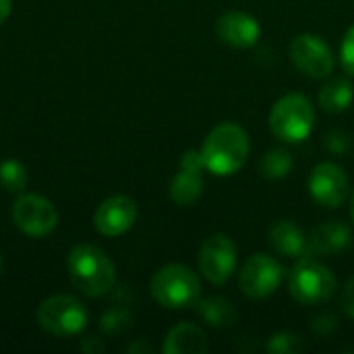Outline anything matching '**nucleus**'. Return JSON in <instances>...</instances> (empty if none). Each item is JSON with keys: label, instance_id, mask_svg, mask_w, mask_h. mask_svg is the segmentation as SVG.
I'll return each mask as SVG.
<instances>
[{"label": "nucleus", "instance_id": "f257e3e1", "mask_svg": "<svg viewBox=\"0 0 354 354\" xmlns=\"http://www.w3.org/2000/svg\"><path fill=\"white\" fill-rule=\"evenodd\" d=\"M249 135L236 122H222L209 131L199 153L203 166L214 176L236 174L249 158Z\"/></svg>", "mask_w": 354, "mask_h": 354}, {"label": "nucleus", "instance_id": "f03ea898", "mask_svg": "<svg viewBox=\"0 0 354 354\" xmlns=\"http://www.w3.org/2000/svg\"><path fill=\"white\" fill-rule=\"evenodd\" d=\"M68 276L77 290L97 299L108 295L116 284V268L112 259L93 245H77L68 253Z\"/></svg>", "mask_w": 354, "mask_h": 354}, {"label": "nucleus", "instance_id": "7ed1b4c3", "mask_svg": "<svg viewBox=\"0 0 354 354\" xmlns=\"http://www.w3.org/2000/svg\"><path fill=\"white\" fill-rule=\"evenodd\" d=\"M149 290L160 307L180 311L195 307L201 299V280L191 268L183 263H168L153 274Z\"/></svg>", "mask_w": 354, "mask_h": 354}, {"label": "nucleus", "instance_id": "20e7f679", "mask_svg": "<svg viewBox=\"0 0 354 354\" xmlns=\"http://www.w3.org/2000/svg\"><path fill=\"white\" fill-rule=\"evenodd\" d=\"M268 122L276 139L284 143H301L313 133L315 106L303 93H288L272 106Z\"/></svg>", "mask_w": 354, "mask_h": 354}, {"label": "nucleus", "instance_id": "39448f33", "mask_svg": "<svg viewBox=\"0 0 354 354\" xmlns=\"http://www.w3.org/2000/svg\"><path fill=\"white\" fill-rule=\"evenodd\" d=\"M288 290L297 303L307 307H319L334 297L336 276L326 263L307 255L301 257V261L290 270Z\"/></svg>", "mask_w": 354, "mask_h": 354}, {"label": "nucleus", "instance_id": "423d86ee", "mask_svg": "<svg viewBox=\"0 0 354 354\" xmlns=\"http://www.w3.org/2000/svg\"><path fill=\"white\" fill-rule=\"evenodd\" d=\"M89 322L87 309L68 295H54L37 307V324L44 332L56 338L79 336Z\"/></svg>", "mask_w": 354, "mask_h": 354}, {"label": "nucleus", "instance_id": "0eeeda50", "mask_svg": "<svg viewBox=\"0 0 354 354\" xmlns=\"http://www.w3.org/2000/svg\"><path fill=\"white\" fill-rule=\"evenodd\" d=\"M284 280V268L268 253L251 255L239 272V286L247 299L261 301L272 297Z\"/></svg>", "mask_w": 354, "mask_h": 354}, {"label": "nucleus", "instance_id": "6e6552de", "mask_svg": "<svg viewBox=\"0 0 354 354\" xmlns=\"http://www.w3.org/2000/svg\"><path fill=\"white\" fill-rule=\"evenodd\" d=\"M201 276L214 286H224L236 270V245L226 234L207 236L197 253Z\"/></svg>", "mask_w": 354, "mask_h": 354}, {"label": "nucleus", "instance_id": "1a4fd4ad", "mask_svg": "<svg viewBox=\"0 0 354 354\" xmlns=\"http://www.w3.org/2000/svg\"><path fill=\"white\" fill-rule=\"evenodd\" d=\"M288 52L295 66L311 79H328L334 73V52L328 41L315 33H299L290 41Z\"/></svg>", "mask_w": 354, "mask_h": 354}, {"label": "nucleus", "instance_id": "9d476101", "mask_svg": "<svg viewBox=\"0 0 354 354\" xmlns=\"http://www.w3.org/2000/svg\"><path fill=\"white\" fill-rule=\"evenodd\" d=\"M10 216L15 226L23 234L33 239L48 236L58 224V214L54 205L39 195H21L12 203Z\"/></svg>", "mask_w": 354, "mask_h": 354}, {"label": "nucleus", "instance_id": "9b49d317", "mask_svg": "<svg viewBox=\"0 0 354 354\" xmlns=\"http://www.w3.org/2000/svg\"><path fill=\"white\" fill-rule=\"evenodd\" d=\"M309 193L317 205L326 209H338L351 193L348 174L334 162H322L311 170Z\"/></svg>", "mask_w": 354, "mask_h": 354}, {"label": "nucleus", "instance_id": "f8f14e48", "mask_svg": "<svg viewBox=\"0 0 354 354\" xmlns=\"http://www.w3.org/2000/svg\"><path fill=\"white\" fill-rule=\"evenodd\" d=\"M203 160H201V153L197 149H187L180 158V164H178V172L174 174V178L170 180V199L180 205V207H187V205H193L201 193H203Z\"/></svg>", "mask_w": 354, "mask_h": 354}, {"label": "nucleus", "instance_id": "ddd939ff", "mask_svg": "<svg viewBox=\"0 0 354 354\" xmlns=\"http://www.w3.org/2000/svg\"><path fill=\"white\" fill-rule=\"evenodd\" d=\"M137 220V203L127 195H114L102 201L93 214V226L104 236H120L133 228Z\"/></svg>", "mask_w": 354, "mask_h": 354}, {"label": "nucleus", "instance_id": "4468645a", "mask_svg": "<svg viewBox=\"0 0 354 354\" xmlns=\"http://www.w3.org/2000/svg\"><path fill=\"white\" fill-rule=\"evenodd\" d=\"M216 33H218V37L226 46L239 48V50H247V48H253L259 41V37H261V25L249 12L228 10V12H224L216 21Z\"/></svg>", "mask_w": 354, "mask_h": 354}, {"label": "nucleus", "instance_id": "2eb2a0df", "mask_svg": "<svg viewBox=\"0 0 354 354\" xmlns=\"http://www.w3.org/2000/svg\"><path fill=\"white\" fill-rule=\"evenodd\" d=\"M309 241V255L311 257H334L344 253L351 247L353 232L340 220H328L311 230L307 236Z\"/></svg>", "mask_w": 354, "mask_h": 354}, {"label": "nucleus", "instance_id": "dca6fc26", "mask_svg": "<svg viewBox=\"0 0 354 354\" xmlns=\"http://www.w3.org/2000/svg\"><path fill=\"white\" fill-rule=\"evenodd\" d=\"M268 243L282 257L301 259L309 255V241L292 220H278L268 230Z\"/></svg>", "mask_w": 354, "mask_h": 354}, {"label": "nucleus", "instance_id": "f3484780", "mask_svg": "<svg viewBox=\"0 0 354 354\" xmlns=\"http://www.w3.org/2000/svg\"><path fill=\"white\" fill-rule=\"evenodd\" d=\"M162 351L166 354H205L209 351V344L205 332L197 324L185 322L166 334Z\"/></svg>", "mask_w": 354, "mask_h": 354}, {"label": "nucleus", "instance_id": "a211bd4d", "mask_svg": "<svg viewBox=\"0 0 354 354\" xmlns=\"http://www.w3.org/2000/svg\"><path fill=\"white\" fill-rule=\"evenodd\" d=\"M195 311L197 315L212 328L218 330H228L236 324L239 319V311L234 307L232 301L224 299V297H207V299H199L195 303Z\"/></svg>", "mask_w": 354, "mask_h": 354}, {"label": "nucleus", "instance_id": "6ab92c4d", "mask_svg": "<svg viewBox=\"0 0 354 354\" xmlns=\"http://www.w3.org/2000/svg\"><path fill=\"white\" fill-rule=\"evenodd\" d=\"M354 100V85L346 77H334L322 85L317 93L319 108L328 114H340L351 108Z\"/></svg>", "mask_w": 354, "mask_h": 354}, {"label": "nucleus", "instance_id": "aec40b11", "mask_svg": "<svg viewBox=\"0 0 354 354\" xmlns=\"http://www.w3.org/2000/svg\"><path fill=\"white\" fill-rule=\"evenodd\" d=\"M292 166H295L292 153L284 147H274L261 156L259 174L268 180H280V178H286L290 174Z\"/></svg>", "mask_w": 354, "mask_h": 354}, {"label": "nucleus", "instance_id": "412c9836", "mask_svg": "<svg viewBox=\"0 0 354 354\" xmlns=\"http://www.w3.org/2000/svg\"><path fill=\"white\" fill-rule=\"evenodd\" d=\"M29 174L19 160H4L0 164V187L8 193H23L27 187Z\"/></svg>", "mask_w": 354, "mask_h": 354}, {"label": "nucleus", "instance_id": "4be33fe9", "mask_svg": "<svg viewBox=\"0 0 354 354\" xmlns=\"http://www.w3.org/2000/svg\"><path fill=\"white\" fill-rule=\"evenodd\" d=\"M266 351L270 354H299L307 351V342L295 332H278L270 336Z\"/></svg>", "mask_w": 354, "mask_h": 354}, {"label": "nucleus", "instance_id": "5701e85b", "mask_svg": "<svg viewBox=\"0 0 354 354\" xmlns=\"http://www.w3.org/2000/svg\"><path fill=\"white\" fill-rule=\"evenodd\" d=\"M340 324H338V317L334 313H319L311 319V332L317 336V338H332L336 332H338Z\"/></svg>", "mask_w": 354, "mask_h": 354}, {"label": "nucleus", "instance_id": "b1692460", "mask_svg": "<svg viewBox=\"0 0 354 354\" xmlns=\"http://www.w3.org/2000/svg\"><path fill=\"white\" fill-rule=\"evenodd\" d=\"M340 62L342 68L354 77V25L346 31L344 39H342V48H340Z\"/></svg>", "mask_w": 354, "mask_h": 354}, {"label": "nucleus", "instance_id": "393cba45", "mask_svg": "<svg viewBox=\"0 0 354 354\" xmlns=\"http://www.w3.org/2000/svg\"><path fill=\"white\" fill-rule=\"evenodd\" d=\"M348 145H351L348 135H346L344 131H340V129H334V131H330V133L326 135V147H328V151H332V153L342 156V153L348 151Z\"/></svg>", "mask_w": 354, "mask_h": 354}, {"label": "nucleus", "instance_id": "a878e982", "mask_svg": "<svg viewBox=\"0 0 354 354\" xmlns=\"http://www.w3.org/2000/svg\"><path fill=\"white\" fill-rule=\"evenodd\" d=\"M340 309H342V313H344L348 319H354V276L344 284V288H342V295H340Z\"/></svg>", "mask_w": 354, "mask_h": 354}, {"label": "nucleus", "instance_id": "bb28decb", "mask_svg": "<svg viewBox=\"0 0 354 354\" xmlns=\"http://www.w3.org/2000/svg\"><path fill=\"white\" fill-rule=\"evenodd\" d=\"M10 8H12V0H0V25L8 19Z\"/></svg>", "mask_w": 354, "mask_h": 354}, {"label": "nucleus", "instance_id": "cd10ccee", "mask_svg": "<svg viewBox=\"0 0 354 354\" xmlns=\"http://www.w3.org/2000/svg\"><path fill=\"white\" fill-rule=\"evenodd\" d=\"M127 351H129V353H135V351H145V353H151V346H149V344H133V346H129Z\"/></svg>", "mask_w": 354, "mask_h": 354}, {"label": "nucleus", "instance_id": "c85d7f7f", "mask_svg": "<svg viewBox=\"0 0 354 354\" xmlns=\"http://www.w3.org/2000/svg\"><path fill=\"white\" fill-rule=\"evenodd\" d=\"M351 218H353L354 222V189L353 193H351Z\"/></svg>", "mask_w": 354, "mask_h": 354}, {"label": "nucleus", "instance_id": "c756f323", "mask_svg": "<svg viewBox=\"0 0 354 354\" xmlns=\"http://www.w3.org/2000/svg\"><path fill=\"white\" fill-rule=\"evenodd\" d=\"M0 276H2V255H0Z\"/></svg>", "mask_w": 354, "mask_h": 354}]
</instances>
